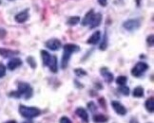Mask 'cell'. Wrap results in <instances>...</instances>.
I'll list each match as a JSON object with an SVG mask.
<instances>
[{"instance_id": "1f68e13d", "label": "cell", "mask_w": 154, "mask_h": 123, "mask_svg": "<svg viewBox=\"0 0 154 123\" xmlns=\"http://www.w3.org/2000/svg\"><path fill=\"white\" fill-rule=\"evenodd\" d=\"M99 103L102 105L103 108H104V107L106 108V101H105V98H99Z\"/></svg>"}, {"instance_id": "f1b7e54d", "label": "cell", "mask_w": 154, "mask_h": 123, "mask_svg": "<svg viewBox=\"0 0 154 123\" xmlns=\"http://www.w3.org/2000/svg\"><path fill=\"white\" fill-rule=\"evenodd\" d=\"M146 42H147V44H149V45L150 46V48H152V46H153V35L152 34L147 37Z\"/></svg>"}, {"instance_id": "83f0119b", "label": "cell", "mask_w": 154, "mask_h": 123, "mask_svg": "<svg viewBox=\"0 0 154 123\" xmlns=\"http://www.w3.org/2000/svg\"><path fill=\"white\" fill-rule=\"evenodd\" d=\"M59 123H72V122L68 118V116H62V118L60 119V120H59Z\"/></svg>"}, {"instance_id": "3957f363", "label": "cell", "mask_w": 154, "mask_h": 123, "mask_svg": "<svg viewBox=\"0 0 154 123\" xmlns=\"http://www.w3.org/2000/svg\"><path fill=\"white\" fill-rule=\"evenodd\" d=\"M22 95H24L26 98H29L32 95V89L31 88L29 83H19L18 84V90L14 91L11 94V96H14L15 98H20Z\"/></svg>"}, {"instance_id": "7a4b0ae2", "label": "cell", "mask_w": 154, "mask_h": 123, "mask_svg": "<svg viewBox=\"0 0 154 123\" xmlns=\"http://www.w3.org/2000/svg\"><path fill=\"white\" fill-rule=\"evenodd\" d=\"M18 112L23 118L28 119L37 118V116L41 115L40 109L36 107H28V106H25V105H19Z\"/></svg>"}, {"instance_id": "5bb4252c", "label": "cell", "mask_w": 154, "mask_h": 123, "mask_svg": "<svg viewBox=\"0 0 154 123\" xmlns=\"http://www.w3.org/2000/svg\"><path fill=\"white\" fill-rule=\"evenodd\" d=\"M50 70L52 73H56L58 71V64H57V58L56 56H51V61L48 64Z\"/></svg>"}, {"instance_id": "7402d4cb", "label": "cell", "mask_w": 154, "mask_h": 123, "mask_svg": "<svg viewBox=\"0 0 154 123\" xmlns=\"http://www.w3.org/2000/svg\"><path fill=\"white\" fill-rule=\"evenodd\" d=\"M127 81H128V78L125 77V76H119L117 79H116V83L118 85H125L127 83Z\"/></svg>"}, {"instance_id": "52a82bcc", "label": "cell", "mask_w": 154, "mask_h": 123, "mask_svg": "<svg viewBox=\"0 0 154 123\" xmlns=\"http://www.w3.org/2000/svg\"><path fill=\"white\" fill-rule=\"evenodd\" d=\"M46 46L52 51H56L61 48V42L58 39H51L46 42Z\"/></svg>"}, {"instance_id": "d4e9b609", "label": "cell", "mask_w": 154, "mask_h": 123, "mask_svg": "<svg viewBox=\"0 0 154 123\" xmlns=\"http://www.w3.org/2000/svg\"><path fill=\"white\" fill-rule=\"evenodd\" d=\"M6 75V66L2 63H0V78H3Z\"/></svg>"}, {"instance_id": "e0dca14e", "label": "cell", "mask_w": 154, "mask_h": 123, "mask_svg": "<svg viewBox=\"0 0 154 123\" xmlns=\"http://www.w3.org/2000/svg\"><path fill=\"white\" fill-rule=\"evenodd\" d=\"M145 107L147 112H149V113L154 112V98H149V99H146V101L145 103Z\"/></svg>"}, {"instance_id": "4316f807", "label": "cell", "mask_w": 154, "mask_h": 123, "mask_svg": "<svg viewBox=\"0 0 154 123\" xmlns=\"http://www.w3.org/2000/svg\"><path fill=\"white\" fill-rule=\"evenodd\" d=\"M88 108L90 109L91 112H94V111L97 110V108L95 106V104H94V102H88Z\"/></svg>"}, {"instance_id": "7c38bea8", "label": "cell", "mask_w": 154, "mask_h": 123, "mask_svg": "<svg viewBox=\"0 0 154 123\" xmlns=\"http://www.w3.org/2000/svg\"><path fill=\"white\" fill-rule=\"evenodd\" d=\"M101 21H102V15L101 13H94L92 19H91V28H94L98 26H100L101 24Z\"/></svg>"}, {"instance_id": "d590c367", "label": "cell", "mask_w": 154, "mask_h": 123, "mask_svg": "<svg viewBox=\"0 0 154 123\" xmlns=\"http://www.w3.org/2000/svg\"><path fill=\"white\" fill-rule=\"evenodd\" d=\"M10 1H14V0H10Z\"/></svg>"}, {"instance_id": "30bf717a", "label": "cell", "mask_w": 154, "mask_h": 123, "mask_svg": "<svg viewBox=\"0 0 154 123\" xmlns=\"http://www.w3.org/2000/svg\"><path fill=\"white\" fill-rule=\"evenodd\" d=\"M28 18H29V10H23L21 13H17L15 15V21L18 23H24L28 20Z\"/></svg>"}, {"instance_id": "8d00e7d4", "label": "cell", "mask_w": 154, "mask_h": 123, "mask_svg": "<svg viewBox=\"0 0 154 123\" xmlns=\"http://www.w3.org/2000/svg\"><path fill=\"white\" fill-rule=\"evenodd\" d=\"M0 4H1V0H0Z\"/></svg>"}, {"instance_id": "e575fe53", "label": "cell", "mask_w": 154, "mask_h": 123, "mask_svg": "<svg viewBox=\"0 0 154 123\" xmlns=\"http://www.w3.org/2000/svg\"><path fill=\"white\" fill-rule=\"evenodd\" d=\"M22 123H33L32 120H27V121H24V122H22Z\"/></svg>"}, {"instance_id": "cb8c5ba5", "label": "cell", "mask_w": 154, "mask_h": 123, "mask_svg": "<svg viewBox=\"0 0 154 123\" xmlns=\"http://www.w3.org/2000/svg\"><path fill=\"white\" fill-rule=\"evenodd\" d=\"M74 73L76 76H78V77H82V76H86L88 73L85 71L84 69H82V68H76L74 70Z\"/></svg>"}, {"instance_id": "8992f818", "label": "cell", "mask_w": 154, "mask_h": 123, "mask_svg": "<svg viewBox=\"0 0 154 123\" xmlns=\"http://www.w3.org/2000/svg\"><path fill=\"white\" fill-rule=\"evenodd\" d=\"M111 106H112V108H113V110L115 111V113L120 115V116H125L128 112L126 107L124 106L123 104H121L119 101H111Z\"/></svg>"}, {"instance_id": "44dd1931", "label": "cell", "mask_w": 154, "mask_h": 123, "mask_svg": "<svg viewBox=\"0 0 154 123\" xmlns=\"http://www.w3.org/2000/svg\"><path fill=\"white\" fill-rule=\"evenodd\" d=\"M79 22H80V17L73 16V17H70V18L68 20V24L69 26H75V25L78 24Z\"/></svg>"}, {"instance_id": "603a6c76", "label": "cell", "mask_w": 154, "mask_h": 123, "mask_svg": "<svg viewBox=\"0 0 154 123\" xmlns=\"http://www.w3.org/2000/svg\"><path fill=\"white\" fill-rule=\"evenodd\" d=\"M119 91L123 94V95L125 96H128L129 95V88L126 85H121L120 88H119Z\"/></svg>"}, {"instance_id": "ffe728a7", "label": "cell", "mask_w": 154, "mask_h": 123, "mask_svg": "<svg viewBox=\"0 0 154 123\" xmlns=\"http://www.w3.org/2000/svg\"><path fill=\"white\" fill-rule=\"evenodd\" d=\"M133 97L135 98H143L144 97V88L141 86L136 87V88L133 90Z\"/></svg>"}, {"instance_id": "2e32d148", "label": "cell", "mask_w": 154, "mask_h": 123, "mask_svg": "<svg viewBox=\"0 0 154 123\" xmlns=\"http://www.w3.org/2000/svg\"><path fill=\"white\" fill-rule=\"evenodd\" d=\"M40 53H41V57H42L43 66H48V64H49V63H50V61H51V54L49 53L48 51H46V50H41Z\"/></svg>"}, {"instance_id": "f546056e", "label": "cell", "mask_w": 154, "mask_h": 123, "mask_svg": "<svg viewBox=\"0 0 154 123\" xmlns=\"http://www.w3.org/2000/svg\"><path fill=\"white\" fill-rule=\"evenodd\" d=\"M98 3L102 6V7H106L108 4V0H98Z\"/></svg>"}, {"instance_id": "d6a6232c", "label": "cell", "mask_w": 154, "mask_h": 123, "mask_svg": "<svg viewBox=\"0 0 154 123\" xmlns=\"http://www.w3.org/2000/svg\"><path fill=\"white\" fill-rule=\"evenodd\" d=\"M129 123H139V122H138V120L136 119H130V121H129Z\"/></svg>"}, {"instance_id": "484cf974", "label": "cell", "mask_w": 154, "mask_h": 123, "mask_svg": "<svg viewBox=\"0 0 154 123\" xmlns=\"http://www.w3.org/2000/svg\"><path fill=\"white\" fill-rule=\"evenodd\" d=\"M27 62L29 63V66H32V68H35V67H36V63L34 62L32 57H28L27 58Z\"/></svg>"}, {"instance_id": "9a60e30c", "label": "cell", "mask_w": 154, "mask_h": 123, "mask_svg": "<svg viewBox=\"0 0 154 123\" xmlns=\"http://www.w3.org/2000/svg\"><path fill=\"white\" fill-rule=\"evenodd\" d=\"M94 15V10H91L88 13H87L86 16L84 17V19L82 20V25L83 26H88V25H90L91 24V19H92V17Z\"/></svg>"}, {"instance_id": "836d02e7", "label": "cell", "mask_w": 154, "mask_h": 123, "mask_svg": "<svg viewBox=\"0 0 154 123\" xmlns=\"http://www.w3.org/2000/svg\"><path fill=\"white\" fill-rule=\"evenodd\" d=\"M5 123H17L15 120H10V121H7V122H5Z\"/></svg>"}, {"instance_id": "6da1fadb", "label": "cell", "mask_w": 154, "mask_h": 123, "mask_svg": "<svg viewBox=\"0 0 154 123\" xmlns=\"http://www.w3.org/2000/svg\"><path fill=\"white\" fill-rule=\"evenodd\" d=\"M80 50V48L77 45L74 44H67L64 45V53L62 56V62H61V67L63 69L67 68L69 61L72 56L75 52H78Z\"/></svg>"}, {"instance_id": "d6986e66", "label": "cell", "mask_w": 154, "mask_h": 123, "mask_svg": "<svg viewBox=\"0 0 154 123\" xmlns=\"http://www.w3.org/2000/svg\"><path fill=\"white\" fill-rule=\"evenodd\" d=\"M108 120H109V119L102 114H98V115L93 116V121L95 123H106Z\"/></svg>"}, {"instance_id": "ba28073f", "label": "cell", "mask_w": 154, "mask_h": 123, "mask_svg": "<svg viewBox=\"0 0 154 123\" xmlns=\"http://www.w3.org/2000/svg\"><path fill=\"white\" fill-rule=\"evenodd\" d=\"M100 73H101V75L103 76V78H104L106 83H112V81H113V74H112L108 68L102 67L101 69H100Z\"/></svg>"}, {"instance_id": "ac0fdd59", "label": "cell", "mask_w": 154, "mask_h": 123, "mask_svg": "<svg viewBox=\"0 0 154 123\" xmlns=\"http://www.w3.org/2000/svg\"><path fill=\"white\" fill-rule=\"evenodd\" d=\"M17 53H18V51H14V50L5 49V48H0V55L5 57V58H8V57H11V56L16 55Z\"/></svg>"}, {"instance_id": "4dcf8cb0", "label": "cell", "mask_w": 154, "mask_h": 123, "mask_svg": "<svg viewBox=\"0 0 154 123\" xmlns=\"http://www.w3.org/2000/svg\"><path fill=\"white\" fill-rule=\"evenodd\" d=\"M6 34H7V32H6L5 30H3V28H0V38H4L6 36Z\"/></svg>"}, {"instance_id": "74e56055", "label": "cell", "mask_w": 154, "mask_h": 123, "mask_svg": "<svg viewBox=\"0 0 154 123\" xmlns=\"http://www.w3.org/2000/svg\"><path fill=\"white\" fill-rule=\"evenodd\" d=\"M150 123H151V122H150Z\"/></svg>"}, {"instance_id": "8fae6325", "label": "cell", "mask_w": 154, "mask_h": 123, "mask_svg": "<svg viewBox=\"0 0 154 123\" xmlns=\"http://www.w3.org/2000/svg\"><path fill=\"white\" fill-rule=\"evenodd\" d=\"M21 66H22V61L21 59H18V58H14V59H11L8 63V68L10 70H14Z\"/></svg>"}, {"instance_id": "9c48e42d", "label": "cell", "mask_w": 154, "mask_h": 123, "mask_svg": "<svg viewBox=\"0 0 154 123\" xmlns=\"http://www.w3.org/2000/svg\"><path fill=\"white\" fill-rule=\"evenodd\" d=\"M75 114L77 115V116H79V118L84 121L85 123H88L90 121V118H88V114L87 111L84 109V108H77L76 111H75Z\"/></svg>"}, {"instance_id": "5b68a950", "label": "cell", "mask_w": 154, "mask_h": 123, "mask_svg": "<svg viewBox=\"0 0 154 123\" xmlns=\"http://www.w3.org/2000/svg\"><path fill=\"white\" fill-rule=\"evenodd\" d=\"M123 26L127 31H136L140 27V21L137 19H130V20H128L124 23Z\"/></svg>"}, {"instance_id": "277c9868", "label": "cell", "mask_w": 154, "mask_h": 123, "mask_svg": "<svg viewBox=\"0 0 154 123\" xmlns=\"http://www.w3.org/2000/svg\"><path fill=\"white\" fill-rule=\"evenodd\" d=\"M149 64L144 62H139L134 66V67L131 69V74L136 78H139L143 75L147 69H149Z\"/></svg>"}, {"instance_id": "4fadbf2b", "label": "cell", "mask_w": 154, "mask_h": 123, "mask_svg": "<svg viewBox=\"0 0 154 123\" xmlns=\"http://www.w3.org/2000/svg\"><path fill=\"white\" fill-rule=\"evenodd\" d=\"M100 39H101V33H100V31H95L88 39L87 43L90 45H96L100 41Z\"/></svg>"}]
</instances>
